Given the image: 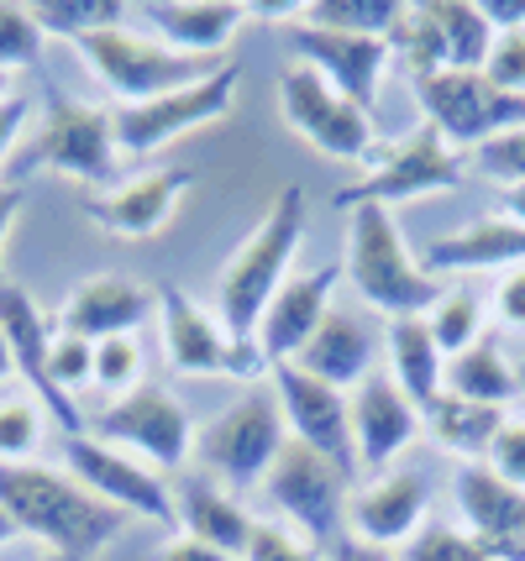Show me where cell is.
<instances>
[{
	"instance_id": "6da1fadb",
	"label": "cell",
	"mask_w": 525,
	"mask_h": 561,
	"mask_svg": "<svg viewBox=\"0 0 525 561\" xmlns=\"http://www.w3.org/2000/svg\"><path fill=\"white\" fill-rule=\"evenodd\" d=\"M0 510L22 525V536L43 540L53 561H90L101 546L122 536L126 519H132L116 504L95 499L75 472L48 462L0 467Z\"/></svg>"
},
{
	"instance_id": "7a4b0ae2",
	"label": "cell",
	"mask_w": 525,
	"mask_h": 561,
	"mask_svg": "<svg viewBox=\"0 0 525 561\" xmlns=\"http://www.w3.org/2000/svg\"><path fill=\"white\" fill-rule=\"evenodd\" d=\"M300 242H305V190L300 184H284L269 199L258 231L226 257L221 284H216V320H221V331L231 342H252L258 336L263 310L289 284Z\"/></svg>"
},
{
	"instance_id": "3957f363",
	"label": "cell",
	"mask_w": 525,
	"mask_h": 561,
	"mask_svg": "<svg viewBox=\"0 0 525 561\" xmlns=\"http://www.w3.org/2000/svg\"><path fill=\"white\" fill-rule=\"evenodd\" d=\"M342 278L368 305V316H378L384 325L410 316H431V305L447 294V278L425 273V263H415V252L404 247V231L389 205H357V210H347V263H342Z\"/></svg>"
},
{
	"instance_id": "277c9868",
	"label": "cell",
	"mask_w": 525,
	"mask_h": 561,
	"mask_svg": "<svg viewBox=\"0 0 525 561\" xmlns=\"http://www.w3.org/2000/svg\"><path fill=\"white\" fill-rule=\"evenodd\" d=\"M284 410H278L274 389L252 383L242 399H231L216 420H205L195 431V462L210 472V483L231 493L263 489L274 457L284 451Z\"/></svg>"
},
{
	"instance_id": "5b68a950",
	"label": "cell",
	"mask_w": 525,
	"mask_h": 561,
	"mask_svg": "<svg viewBox=\"0 0 525 561\" xmlns=\"http://www.w3.org/2000/svg\"><path fill=\"white\" fill-rule=\"evenodd\" d=\"M79 53L95 69V79L116 95V105L158 100V95H169V90H184V84L205 79V73H216L221 64H231V58H184V53L163 48L158 37H142L132 26L90 32V37H79Z\"/></svg>"
},
{
	"instance_id": "8992f818",
	"label": "cell",
	"mask_w": 525,
	"mask_h": 561,
	"mask_svg": "<svg viewBox=\"0 0 525 561\" xmlns=\"http://www.w3.org/2000/svg\"><path fill=\"white\" fill-rule=\"evenodd\" d=\"M263 499L274 504L310 546H326L347 530L352 504V467L331 462L326 451H310L305 440H284L263 478Z\"/></svg>"
},
{
	"instance_id": "52a82bcc",
	"label": "cell",
	"mask_w": 525,
	"mask_h": 561,
	"mask_svg": "<svg viewBox=\"0 0 525 561\" xmlns=\"http://www.w3.org/2000/svg\"><path fill=\"white\" fill-rule=\"evenodd\" d=\"M463 152H452L447 137L436 126H415L410 137H400L395 147L378 152V163L357 184H347L336 205L357 210V205H404V199H431V195H452L463 184Z\"/></svg>"
},
{
	"instance_id": "ba28073f",
	"label": "cell",
	"mask_w": 525,
	"mask_h": 561,
	"mask_svg": "<svg viewBox=\"0 0 525 561\" xmlns=\"http://www.w3.org/2000/svg\"><path fill=\"white\" fill-rule=\"evenodd\" d=\"M237 84H242V69H237V64H221L216 73H205V79L184 84V90H169V95L142 100V105H111L116 152L148 158V152L179 142V137L195 131V126L221 122L226 111L237 105Z\"/></svg>"
},
{
	"instance_id": "9c48e42d",
	"label": "cell",
	"mask_w": 525,
	"mask_h": 561,
	"mask_svg": "<svg viewBox=\"0 0 525 561\" xmlns=\"http://www.w3.org/2000/svg\"><path fill=\"white\" fill-rule=\"evenodd\" d=\"M278 116L300 131L305 142L326 152V158H342V163H363L378 152L374 137V116L357 111L342 90H331L310 64H289L278 73Z\"/></svg>"
},
{
	"instance_id": "30bf717a",
	"label": "cell",
	"mask_w": 525,
	"mask_h": 561,
	"mask_svg": "<svg viewBox=\"0 0 525 561\" xmlns=\"http://www.w3.org/2000/svg\"><path fill=\"white\" fill-rule=\"evenodd\" d=\"M158 316H163V352L169 367L184 378H237V383H258L269 363L252 342H231L221 320L201 310L195 299L174 284L158 289Z\"/></svg>"
},
{
	"instance_id": "8fae6325",
	"label": "cell",
	"mask_w": 525,
	"mask_h": 561,
	"mask_svg": "<svg viewBox=\"0 0 525 561\" xmlns=\"http://www.w3.org/2000/svg\"><path fill=\"white\" fill-rule=\"evenodd\" d=\"M415 95H421L425 126H436L447 137L452 152H473L489 137H500L510 126H525V95H504L494 90L483 69L463 73H431V79H415Z\"/></svg>"
},
{
	"instance_id": "7c38bea8",
	"label": "cell",
	"mask_w": 525,
	"mask_h": 561,
	"mask_svg": "<svg viewBox=\"0 0 525 561\" xmlns=\"http://www.w3.org/2000/svg\"><path fill=\"white\" fill-rule=\"evenodd\" d=\"M95 440L116 446L126 457H142L152 472H179L195 457V425L184 415V404L158 383H142L126 399L105 404L95 415Z\"/></svg>"
},
{
	"instance_id": "4fadbf2b",
	"label": "cell",
	"mask_w": 525,
	"mask_h": 561,
	"mask_svg": "<svg viewBox=\"0 0 525 561\" xmlns=\"http://www.w3.org/2000/svg\"><path fill=\"white\" fill-rule=\"evenodd\" d=\"M32 169H53L79 184H105L116 179V126L111 105H84V100L53 95L43 111V126L32 131Z\"/></svg>"
},
{
	"instance_id": "5bb4252c",
	"label": "cell",
	"mask_w": 525,
	"mask_h": 561,
	"mask_svg": "<svg viewBox=\"0 0 525 561\" xmlns=\"http://www.w3.org/2000/svg\"><path fill=\"white\" fill-rule=\"evenodd\" d=\"M347 399H352V467L384 478L421 440L425 415L400 393V383L389 373H378V367Z\"/></svg>"
},
{
	"instance_id": "9a60e30c",
	"label": "cell",
	"mask_w": 525,
	"mask_h": 561,
	"mask_svg": "<svg viewBox=\"0 0 525 561\" xmlns=\"http://www.w3.org/2000/svg\"><path fill=\"white\" fill-rule=\"evenodd\" d=\"M64 462H69V472H75L95 499L116 504L122 514L169 519V525H174V489H169L152 467L137 462V457H126V451H116V446H105V440H95V436H69Z\"/></svg>"
},
{
	"instance_id": "2e32d148",
	"label": "cell",
	"mask_w": 525,
	"mask_h": 561,
	"mask_svg": "<svg viewBox=\"0 0 525 561\" xmlns=\"http://www.w3.org/2000/svg\"><path fill=\"white\" fill-rule=\"evenodd\" d=\"M269 389H274L278 410H284L289 440H305L310 451H326L331 462L352 467V399L347 393L321 383V378H310L295 363L269 367Z\"/></svg>"
},
{
	"instance_id": "e0dca14e",
	"label": "cell",
	"mask_w": 525,
	"mask_h": 561,
	"mask_svg": "<svg viewBox=\"0 0 525 561\" xmlns=\"http://www.w3.org/2000/svg\"><path fill=\"white\" fill-rule=\"evenodd\" d=\"M195 173L190 169H152L137 173L126 184H111V190H95L84 199V216L101 226L105 237H126V242H142V237H158L169 231V220L179 216V205L190 195Z\"/></svg>"
},
{
	"instance_id": "ac0fdd59",
	"label": "cell",
	"mask_w": 525,
	"mask_h": 561,
	"mask_svg": "<svg viewBox=\"0 0 525 561\" xmlns=\"http://www.w3.org/2000/svg\"><path fill=\"white\" fill-rule=\"evenodd\" d=\"M289 43L300 53V64L321 73L331 90L368 111L374 116V100H378V79L389 69V37H347V32H321V26H305V22H289Z\"/></svg>"
},
{
	"instance_id": "d6986e66",
	"label": "cell",
	"mask_w": 525,
	"mask_h": 561,
	"mask_svg": "<svg viewBox=\"0 0 525 561\" xmlns=\"http://www.w3.org/2000/svg\"><path fill=\"white\" fill-rule=\"evenodd\" d=\"M452 499L463 510V530L494 561H525V493L489 472V462L457 467Z\"/></svg>"
},
{
	"instance_id": "ffe728a7",
	"label": "cell",
	"mask_w": 525,
	"mask_h": 561,
	"mask_svg": "<svg viewBox=\"0 0 525 561\" xmlns=\"http://www.w3.org/2000/svg\"><path fill=\"white\" fill-rule=\"evenodd\" d=\"M0 331H5V346H11V357H16V373L26 378V393H32L69 436H84L79 404H64L48 383V346H53L48 320L37 310V299H32L22 284H11V278H0Z\"/></svg>"
},
{
	"instance_id": "44dd1931",
	"label": "cell",
	"mask_w": 525,
	"mask_h": 561,
	"mask_svg": "<svg viewBox=\"0 0 525 561\" xmlns=\"http://www.w3.org/2000/svg\"><path fill=\"white\" fill-rule=\"evenodd\" d=\"M336 284L342 268H310V273H289V284L274 294V305L258 320V336L252 346L263 352V363H295L300 346L316 336V325L326 320V310L336 305Z\"/></svg>"
},
{
	"instance_id": "7402d4cb",
	"label": "cell",
	"mask_w": 525,
	"mask_h": 561,
	"mask_svg": "<svg viewBox=\"0 0 525 561\" xmlns=\"http://www.w3.org/2000/svg\"><path fill=\"white\" fill-rule=\"evenodd\" d=\"M425 510H431V483H425V472H410V467L384 472L378 483L352 493L347 536L395 551V546H404V540L425 525Z\"/></svg>"
},
{
	"instance_id": "603a6c76",
	"label": "cell",
	"mask_w": 525,
	"mask_h": 561,
	"mask_svg": "<svg viewBox=\"0 0 525 561\" xmlns=\"http://www.w3.org/2000/svg\"><path fill=\"white\" fill-rule=\"evenodd\" d=\"M158 310V294L132 284V278H116V273H101V278H84L64 310H58V331L64 336H79V342H111V336H137V325Z\"/></svg>"
},
{
	"instance_id": "cb8c5ba5",
	"label": "cell",
	"mask_w": 525,
	"mask_h": 561,
	"mask_svg": "<svg viewBox=\"0 0 525 561\" xmlns=\"http://www.w3.org/2000/svg\"><path fill=\"white\" fill-rule=\"evenodd\" d=\"M137 11L148 16L152 37L184 58H226L231 37L252 16L242 0H148Z\"/></svg>"
},
{
	"instance_id": "d4e9b609",
	"label": "cell",
	"mask_w": 525,
	"mask_h": 561,
	"mask_svg": "<svg viewBox=\"0 0 525 561\" xmlns=\"http://www.w3.org/2000/svg\"><path fill=\"white\" fill-rule=\"evenodd\" d=\"M374 357H378V331L368 316H357V310H342V305H331L326 320L316 325V336L300 346V357L295 367H305L310 378H321L331 389L352 393L368 373H374Z\"/></svg>"
},
{
	"instance_id": "484cf974",
	"label": "cell",
	"mask_w": 525,
	"mask_h": 561,
	"mask_svg": "<svg viewBox=\"0 0 525 561\" xmlns=\"http://www.w3.org/2000/svg\"><path fill=\"white\" fill-rule=\"evenodd\" d=\"M510 273L525 268V226L504 216H478L452 237H436L425 247V273L447 278V273Z\"/></svg>"
},
{
	"instance_id": "4316f807",
	"label": "cell",
	"mask_w": 525,
	"mask_h": 561,
	"mask_svg": "<svg viewBox=\"0 0 525 561\" xmlns=\"http://www.w3.org/2000/svg\"><path fill=\"white\" fill-rule=\"evenodd\" d=\"M174 525L184 536L205 540V546H216L237 561L248 557L252 530H258V519L242 510V499L221 483H210V478H184L174 489Z\"/></svg>"
},
{
	"instance_id": "83f0119b",
	"label": "cell",
	"mask_w": 525,
	"mask_h": 561,
	"mask_svg": "<svg viewBox=\"0 0 525 561\" xmlns=\"http://www.w3.org/2000/svg\"><path fill=\"white\" fill-rule=\"evenodd\" d=\"M384 352H389V378L400 383V393L425 415L442 399V383H447V357H442V346L431 342L425 316L389 320L384 325Z\"/></svg>"
},
{
	"instance_id": "f1b7e54d",
	"label": "cell",
	"mask_w": 525,
	"mask_h": 561,
	"mask_svg": "<svg viewBox=\"0 0 525 561\" xmlns=\"http://www.w3.org/2000/svg\"><path fill=\"white\" fill-rule=\"evenodd\" d=\"M504 410H494V404H473V399H457V393H442L431 410H425V431H431V440L447 451V457H457V462H489V446H494V436H500L504 425Z\"/></svg>"
},
{
	"instance_id": "f546056e",
	"label": "cell",
	"mask_w": 525,
	"mask_h": 561,
	"mask_svg": "<svg viewBox=\"0 0 525 561\" xmlns=\"http://www.w3.org/2000/svg\"><path fill=\"white\" fill-rule=\"evenodd\" d=\"M442 393H457V399H473V404H494V410H510V399L521 393V373L510 367V357L500 352L494 336L473 342L463 357L447 363V383Z\"/></svg>"
},
{
	"instance_id": "4dcf8cb0",
	"label": "cell",
	"mask_w": 525,
	"mask_h": 561,
	"mask_svg": "<svg viewBox=\"0 0 525 561\" xmlns=\"http://www.w3.org/2000/svg\"><path fill=\"white\" fill-rule=\"evenodd\" d=\"M431 16L442 26V48H447V69L478 73L483 58L494 48V26L483 22L478 0H431Z\"/></svg>"
},
{
	"instance_id": "1f68e13d",
	"label": "cell",
	"mask_w": 525,
	"mask_h": 561,
	"mask_svg": "<svg viewBox=\"0 0 525 561\" xmlns=\"http://www.w3.org/2000/svg\"><path fill=\"white\" fill-rule=\"evenodd\" d=\"M400 11V0H305L300 22L321 32H347V37H389Z\"/></svg>"
},
{
	"instance_id": "d6a6232c",
	"label": "cell",
	"mask_w": 525,
	"mask_h": 561,
	"mask_svg": "<svg viewBox=\"0 0 525 561\" xmlns=\"http://www.w3.org/2000/svg\"><path fill=\"white\" fill-rule=\"evenodd\" d=\"M431 342L442 346V357H463L473 342H483V299L473 289H463V284H447V294L431 305Z\"/></svg>"
},
{
	"instance_id": "836d02e7",
	"label": "cell",
	"mask_w": 525,
	"mask_h": 561,
	"mask_svg": "<svg viewBox=\"0 0 525 561\" xmlns=\"http://www.w3.org/2000/svg\"><path fill=\"white\" fill-rule=\"evenodd\" d=\"M32 16L48 37H90V32H111L122 26L126 5L122 0H32Z\"/></svg>"
},
{
	"instance_id": "e575fe53",
	"label": "cell",
	"mask_w": 525,
	"mask_h": 561,
	"mask_svg": "<svg viewBox=\"0 0 525 561\" xmlns=\"http://www.w3.org/2000/svg\"><path fill=\"white\" fill-rule=\"evenodd\" d=\"M43 446V404L32 393L0 399V467H22Z\"/></svg>"
},
{
	"instance_id": "d590c367",
	"label": "cell",
	"mask_w": 525,
	"mask_h": 561,
	"mask_svg": "<svg viewBox=\"0 0 525 561\" xmlns=\"http://www.w3.org/2000/svg\"><path fill=\"white\" fill-rule=\"evenodd\" d=\"M90 389L111 393V404L126 399L132 389H142V346H137V336H111V342H95V373H90Z\"/></svg>"
},
{
	"instance_id": "8d00e7d4",
	"label": "cell",
	"mask_w": 525,
	"mask_h": 561,
	"mask_svg": "<svg viewBox=\"0 0 525 561\" xmlns=\"http://www.w3.org/2000/svg\"><path fill=\"white\" fill-rule=\"evenodd\" d=\"M43 43H48V32L37 26L32 16V5L22 0H0V69H26V64H37L43 58Z\"/></svg>"
},
{
	"instance_id": "74e56055",
	"label": "cell",
	"mask_w": 525,
	"mask_h": 561,
	"mask_svg": "<svg viewBox=\"0 0 525 561\" xmlns=\"http://www.w3.org/2000/svg\"><path fill=\"white\" fill-rule=\"evenodd\" d=\"M90 373H95V342H79V336H53L48 346V383L64 404H75L79 389H90Z\"/></svg>"
},
{
	"instance_id": "f35d334b",
	"label": "cell",
	"mask_w": 525,
	"mask_h": 561,
	"mask_svg": "<svg viewBox=\"0 0 525 561\" xmlns=\"http://www.w3.org/2000/svg\"><path fill=\"white\" fill-rule=\"evenodd\" d=\"M400 561H494V557L457 525H421L400 546Z\"/></svg>"
},
{
	"instance_id": "ab89813d",
	"label": "cell",
	"mask_w": 525,
	"mask_h": 561,
	"mask_svg": "<svg viewBox=\"0 0 525 561\" xmlns=\"http://www.w3.org/2000/svg\"><path fill=\"white\" fill-rule=\"evenodd\" d=\"M468 163L478 173H489V179H500V184H525V126H510L483 147H473Z\"/></svg>"
},
{
	"instance_id": "60d3db41",
	"label": "cell",
	"mask_w": 525,
	"mask_h": 561,
	"mask_svg": "<svg viewBox=\"0 0 525 561\" xmlns=\"http://www.w3.org/2000/svg\"><path fill=\"white\" fill-rule=\"evenodd\" d=\"M483 79L504 95H525V26L521 32H494V48L483 58Z\"/></svg>"
},
{
	"instance_id": "b9f144b4",
	"label": "cell",
	"mask_w": 525,
	"mask_h": 561,
	"mask_svg": "<svg viewBox=\"0 0 525 561\" xmlns=\"http://www.w3.org/2000/svg\"><path fill=\"white\" fill-rule=\"evenodd\" d=\"M489 472L494 478H504L510 489L525 493V420H504L500 436H494V446H489Z\"/></svg>"
},
{
	"instance_id": "7bdbcfd3",
	"label": "cell",
	"mask_w": 525,
	"mask_h": 561,
	"mask_svg": "<svg viewBox=\"0 0 525 561\" xmlns=\"http://www.w3.org/2000/svg\"><path fill=\"white\" fill-rule=\"evenodd\" d=\"M242 561H321L316 557V546L300 536H289L284 525H263L258 519V530H252V546Z\"/></svg>"
},
{
	"instance_id": "ee69618b",
	"label": "cell",
	"mask_w": 525,
	"mask_h": 561,
	"mask_svg": "<svg viewBox=\"0 0 525 561\" xmlns=\"http://www.w3.org/2000/svg\"><path fill=\"white\" fill-rule=\"evenodd\" d=\"M494 320L504 331H525V268H510L494 278Z\"/></svg>"
},
{
	"instance_id": "f6af8a7d",
	"label": "cell",
	"mask_w": 525,
	"mask_h": 561,
	"mask_svg": "<svg viewBox=\"0 0 525 561\" xmlns=\"http://www.w3.org/2000/svg\"><path fill=\"white\" fill-rule=\"evenodd\" d=\"M152 561H237V557H226V551H216V546H205V540H195V536H184V530H179L169 546H158V557Z\"/></svg>"
},
{
	"instance_id": "bcb514c9",
	"label": "cell",
	"mask_w": 525,
	"mask_h": 561,
	"mask_svg": "<svg viewBox=\"0 0 525 561\" xmlns=\"http://www.w3.org/2000/svg\"><path fill=\"white\" fill-rule=\"evenodd\" d=\"M22 126H26V100L22 95L0 100V163L11 158V147L22 142Z\"/></svg>"
},
{
	"instance_id": "7dc6e473",
	"label": "cell",
	"mask_w": 525,
	"mask_h": 561,
	"mask_svg": "<svg viewBox=\"0 0 525 561\" xmlns=\"http://www.w3.org/2000/svg\"><path fill=\"white\" fill-rule=\"evenodd\" d=\"M478 11L494 32H521L525 26V0H478Z\"/></svg>"
},
{
	"instance_id": "c3c4849f",
	"label": "cell",
	"mask_w": 525,
	"mask_h": 561,
	"mask_svg": "<svg viewBox=\"0 0 525 561\" xmlns=\"http://www.w3.org/2000/svg\"><path fill=\"white\" fill-rule=\"evenodd\" d=\"M331 561H400L395 551H384V546H368V540H357V536H342L331 540Z\"/></svg>"
},
{
	"instance_id": "681fc988",
	"label": "cell",
	"mask_w": 525,
	"mask_h": 561,
	"mask_svg": "<svg viewBox=\"0 0 525 561\" xmlns=\"http://www.w3.org/2000/svg\"><path fill=\"white\" fill-rule=\"evenodd\" d=\"M22 205H26L22 184H0V252H5V237H11V226L22 216Z\"/></svg>"
},
{
	"instance_id": "f907efd6",
	"label": "cell",
	"mask_w": 525,
	"mask_h": 561,
	"mask_svg": "<svg viewBox=\"0 0 525 561\" xmlns=\"http://www.w3.org/2000/svg\"><path fill=\"white\" fill-rule=\"evenodd\" d=\"M500 216H504V220H515V226H525V184H504Z\"/></svg>"
},
{
	"instance_id": "816d5d0a",
	"label": "cell",
	"mask_w": 525,
	"mask_h": 561,
	"mask_svg": "<svg viewBox=\"0 0 525 561\" xmlns=\"http://www.w3.org/2000/svg\"><path fill=\"white\" fill-rule=\"evenodd\" d=\"M16 373V357H11V346H5V331H0V389H5V378Z\"/></svg>"
},
{
	"instance_id": "f5cc1de1",
	"label": "cell",
	"mask_w": 525,
	"mask_h": 561,
	"mask_svg": "<svg viewBox=\"0 0 525 561\" xmlns=\"http://www.w3.org/2000/svg\"><path fill=\"white\" fill-rule=\"evenodd\" d=\"M16 536H22V525H16L11 514L0 510V546H5V540H16Z\"/></svg>"
},
{
	"instance_id": "db71d44e",
	"label": "cell",
	"mask_w": 525,
	"mask_h": 561,
	"mask_svg": "<svg viewBox=\"0 0 525 561\" xmlns=\"http://www.w3.org/2000/svg\"><path fill=\"white\" fill-rule=\"evenodd\" d=\"M515 373H521V393H525V363H521V367H515Z\"/></svg>"
},
{
	"instance_id": "11a10c76",
	"label": "cell",
	"mask_w": 525,
	"mask_h": 561,
	"mask_svg": "<svg viewBox=\"0 0 525 561\" xmlns=\"http://www.w3.org/2000/svg\"><path fill=\"white\" fill-rule=\"evenodd\" d=\"M48 561H53V557H48Z\"/></svg>"
}]
</instances>
